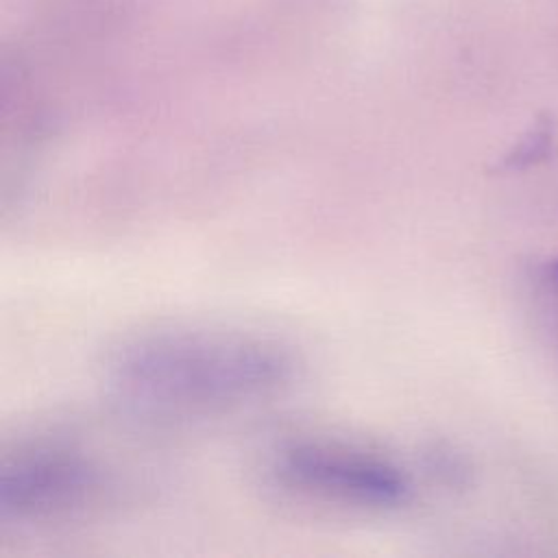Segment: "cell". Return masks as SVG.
<instances>
[{
  "mask_svg": "<svg viewBox=\"0 0 558 558\" xmlns=\"http://www.w3.org/2000/svg\"><path fill=\"white\" fill-rule=\"evenodd\" d=\"M272 471L288 488L362 508H395L412 493L408 475L392 462L336 445H292Z\"/></svg>",
  "mask_w": 558,
  "mask_h": 558,
  "instance_id": "cell-2",
  "label": "cell"
},
{
  "mask_svg": "<svg viewBox=\"0 0 558 558\" xmlns=\"http://www.w3.org/2000/svg\"><path fill=\"white\" fill-rule=\"evenodd\" d=\"M527 286L541 329L558 347V259L536 264L527 275Z\"/></svg>",
  "mask_w": 558,
  "mask_h": 558,
  "instance_id": "cell-4",
  "label": "cell"
},
{
  "mask_svg": "<svg viewBox=\"0 0 558 558\" xmlns=\"http://www.w3.org/2000/svg\"><path fill=\"white\" fill-rule=\"evenodd\" d=\"M100 486L98 469L78 453L37 449L4 464L0 517L11 521L48 519L85 506Z\"/></svg>",
  "mask_w": 558,
  "mask_h": 558,
  "instance_id": "cell-3",
  "label": "cell"
},
{
  "mask_svg": "<svg viewBox=\"0 0 558 558\" xmlns=\"http://www.w3.org/2000/svg\"><path fill=\"white\" fill-rule=\"evenodd\" d=\"M275 340L222 331H159L113 351L109 379L135 405L163 412L220 410L264 399L294 377Z\"/></svg>",
  "mask_w": 558,
  "mask_h": 558,
  "instance_id": "cell-1",
  "label": "cell"
}]
</instances>
